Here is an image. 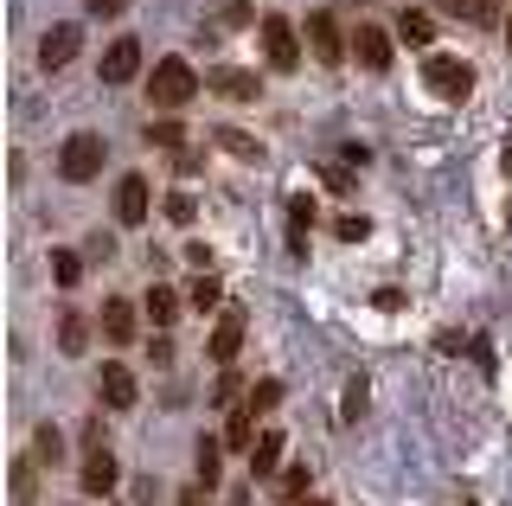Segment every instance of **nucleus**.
<instances>
[{
  "mask_svg": "<svg viewBox=\"0 0 512 506\" xmlns=\"http://www.w3.org/2000/svg\"><path fill=\"white\" fill-rule=\"evenodd\" d=\"M346 7H359V0H346Z\"/></svg>",
  "mask_w": 512,
  "mask_h": 506,
  "instance_id": "43",
  "label": "nucleus"
},
{
  "mask_svg": "<svg viewBox=\"0 0 512 506\" xmlns=\"http://www.w3.org/2000/svg\"><path fill=\"white\" fill-rule=\"evenodd\" d=\"M423 84L436 90V97L461 103V97L474 90V65H468V58H455V52H429V58H423Z\"/></svg>",
  "mask_w": 512,
  "mask_h": 506,
  "instance_id": "2",
  "label": "nucleus"
},
{
  "mask_svg": "<svg viewBox=\"0 0 512 506\" xmlns=\"http://www.w3.org/2000/svg\"><path fill=\"white\" fill-rule=\"evenodd\" d=\"M77 45H84V33H77L71 20L52 26V33H45V45H39V65H45V71H64V65L77 58Z\"/></svg>",
  "mask_w": 512,
  "mask_h": 506,
  "instance_id": "11",
  "label": "nucleus"
},
{
  "mask_svg": "<svg viewBox=\"0 0 512 506\" xmlns=\"http://www.w3.org/2000/svg\"><path fill=\"white\" fill-rule=\"evenodd\" d=\"M167 218H173V225H192V193H173L167 199Z\"/></svg>",
  "mask_w": 512,
  "mask_h": 506,
  "instance_id": "33",
  "label": "nucleus"
},
{
  "mask_svg": "<svg viewBox=\"0 0 512 506\" xmlns=\"http://www.w3.org/2000/svg\"><path fill=\"white\" fill-rule=\"evenodd\" d=\"M77 474H84V494H90V500H109V487L122 481L116 449H109V442L96 436V430H90V449H84V468H77Z\"/></svg>",
  "mask_w": 512,
  "mask_h": 506,
  "instance_id": "4",
  "label": "nucleus"
},
{
  "mask_svg": "<svg viewBox=\"0 0 512 506\" xmlns=\"http://www.w3.org/2000/svg\"><path fill=\"white\" fill-rule=\"evenodd\" d=\"M84 7H90V13H96V20H116V13H122V7H128V0H84Z\"/></svg>",
  "mask_w": 512,
  "mask_h": 506,
  "instance_id": "37",
  "label": "nucleus"
},
{
  "mask_svg": "<svg viewBox=\"0 0 512 506\" xmlns=\"http://www.w3.org/2000/svg\"><path fill=\"white\" fill-rule=\"evenodd\" d=\"M308 45H314L320 65H340L346 58V33L333 26V13H308Z\"/></svg>",
  "mask_w": 512,
  "mask_h": 506,
  "instance_id": "9",
  "label": "nucleus"
},
{
  "mask_svg": "<svg viewBox=\"0 0 512 506\" xmlns=\"http://www.w3.org/2000/svg\"><path fill=\"white\" fill-rule=\"evenodd\" d=\"M461 506H480V500H461Z\"/></svg>",
  "mask_w": 512,
  "mask_h": 506,
  "instance_id": "42",
  "label": "nucleus"
},
{
  "mask_svg": "<svg viewBox=\"0 0 512 506\" xmlns=\"http://www.w3.org/2000/svg\"><path fill=\"white\" fill-rule=\"evenodd\" d=\"M13 500H32V462H13Z\"/></svg>",
  "mask_w": 512,
  "mask_h": 506,
  "instance_id": "32",
  "label": "nucleus"
},
{
  "mask_svg": "<svg viewBox=\"0 0 512 506\" xmlns=\"http://www.w3.org/2000/svg\"><path fill=\"white\" fill-rule=\"evenodd\" d=\"M256 33H263V58L276 71H295L301 65V33L282 20V13H263V26H256Z\"/></svg>",
  "mask_w": 512,
  "mask_h": 506,
  "instance_id": "5",
  "label": "nucleus"
},
{
  "mask_svg": "<svg viewBox=\"0 0 512 506\" xmlns=\"http://www.w3.org/2000/svg\"><path fill=\"white\" fill-rule=\"evenodd\" d=\"M224 442H231V449H256V410H250V404L231 410V423H224Z\"/></svg>",
  "mask_w": 512,
  "mask_h": 506,
  "instance_id": "21",
  "label": "nucleus"
},
{
  "mask_svg": "<svg viewBox=\"0 0 512 506\" xmlns=\"http://www.w3.org/2000/svg\"><path fill=\"white\" fill-rule=\"evenodd\" d=\"M397 39L423 52V45L436 39V26H429V13H423V7H404V13H397Z\"/></svg>",
  "mask_w": 512,
  "mask_h": 506,
  "instance_id": "17",
  "label": "nucleus"
},
{
  "mask_svg": "<svg viewBox=\"0 0 512 506\" xmlns=\"http://www.w3.org/2000/svg\"><path fill=\"white\" fill-rule=\"evenodd\" d=\"M192 468H199V487H218L224 455H218V442H212V436H199V449H192Z\"/></svg>",
  "mask_w": 512,
  "mask_h": 506,
  "instance_id": "23",
  "label": "nucleus"
},
{
  "mask_svg": "<svg viewBox=\"0 0 512 506\" xmlns=\"http://www.w3.org/2000/svg\"><path fill=\"white\" fill-rule=\"evenodd\" d=\"M180 506H212V487H186V494H180Z\"/></svg>",
  "mask_w": 512,
  "mask_h": 506,
  "instance_id": "39",
  "label": "nucleus"
},
{
  "mask_svg": "<svg viewBox=\"0 0 512 506\" xmlns=\"http://www.w3.org/2000/svg\"><path fill=\"white\" fill-rule=\"evenodd\" d=\"M506 45H512V13H506Z\"/></svg>",
  "mask_w": 512,
  "mask_h": 506,
  "instance_id": "40",
  "label": "nucleus"
},
{
  "mask_svg": "<svg viewBox=\"0 0 512 506\" xmlns=\"http://www.w3.org/2000/svg\"><path fill=\"white\" fill-rule=\"evenodd\" d=\"M359 410H365V378H352L346 385V417H359Z\"/></svg>",
  "mask_w": 512,
  "mask_h": 506,
  "instance_id": "35",
  "label": "nucleus"
},
{
  "mask_svg": "<svg viewBox=\"0 0 512 506\" xmlns=\"http://www.w3.org/2000/svg\"><path fill=\"white\" fill-rule=\"evenodd\" d=\"M52 276H58V289H77V276H84V257L58 250V257H52Z\"/></svg>",
  "mask_w": 512,
  "mask_h": 506,
  "instance_id": "26",
  "label": "nucleus"
},
{
  "mask_svg": "<svg viewBox=\"0 0 512 506\" xmlns=\"http://www.w3.org/2000/svg\"><path fill=\"white\" fill-rule=\"evenodd\" d=\"M32 455H39L45 468H58V462H64V436L52 430V423H39V436H32Z\"/></svg>",
  "mask_w": 512,
  "mask_h": 506,
  "instance_id": "24",
  "label": "nucleus"
},
{
  "mask_svg": "<svg viewBox=\"0 0 512 506\" xmlns=\"http://www.w3.org/2000/svg\"><path fill=\"white\" fill-rule=\"evenodd\" d=\"M282 449H288V442H282L276 430H263V436H256V449H250V468H256V481H269V474L282 468Z\"/></svg>",
  "mask_w": 512,
  "mask_h": 506,
  "instance_id": "16",
  "label": "nucleus"
},
{
  "mask_svg": "<svg viewBox=\"0 0 512 506\" xmlns=\"http://www.w3.org/2000/svg\"><path fill=\"white\" fill-rule=\"evenodd\" d=\"M308 231H314V199L295 193L288 199V250H308Z\"/></svg>",
  "mask_w": 512,
  "mask_h": 506,
  "instance_id": "15",
  "label": "nucleus"
},
{
  "mask_svg": "<svg viewBox=\"0 0 512 506\" xmlns=\"http://www.w3.org/2000/svg\"><path fill=\"white\" fill-rule=\"evenodd\" d=\"M135 71H141V39H116L103 52V84H128Z\"/></svg>",
  "mask_w": 512,
  "mask_h": 506,
  "instance_id": "12",
  "label": "nucleus"
},
{
  "mask_svg": "<svg viewBox=\"0 0 512 506\" xmlns=\"http://www.w3.org/2000/svg\"><path fill=\"white\" fill-rule=\"evenodd\" d=\"M237 391H244V385H237V372H224V378H218V391H212V404L237 410V404H244V398H237Z\"/></svg>",
  "mask_w": 512,
  "mask_h": 506,
  "instance_id": "30",
  "label": "nucleus"
},
{
  "mask_svg": "<svg viewBox=\"0 0 512 506\" xmlns=\"http://www.w3.org/2000/svg\"><path fill=\"white\" fill-rule=\"evenodd\" d=\"M141 218H148V180H141V173H122L116 180V225L135 231Z\"/></svg>",
  "mask_w": 512,
  "mask_h": 506,
  "instance_id": "8",
  "label": "nucleus"
},
{
  "mask_svg": "<svg viewBox=\"0 0 512 506\" xmlns=\"http://www.w3.org/2000/svg\"><path fill=\"white\" fill-rule=\"evenodd\" d=\"M352 52H359L365 71H384L391 65V33H384V26H359V33H352Z\"/></svg>",
  "mask_w": 512,
  "mask_h": 506,
  "instance_id": "13",
  "label": "nucleus"
},
{
  "mask_svg": "<svg viewBox=\"0 0 512 506\" xmlns=\"http://www.w3.org/2000/svg\"><path fill=\"white\" fill-rule=\"evenodd\" d=\"M58 353H90V321H84V314H64V321H58Z\"/></svg>",
  "mask_w": 512,
  "mask_h": 506,
  "instance_id": "20",
  "label": "nucleus"
},
{
  "mask_svg": "<svg viewBox=\"0 0 512 506\" xmlns=\"http://www.w3.org/2000/svg\"><path fill=\"white\" fill-rule=\"evenodd\" d=\"M192 97H199V77H192V65H186V58H160V65L148 71V103L160 109V116L186 109Z\"/></svg>",
  "mask_w": 512,
  "mask_h": 506,
  "instance_id": "1",
  "label": "nucleus"
},
{
  "mask_svg": "<svg viewBox=\"0 0 512 506\" xmlns=\"http://www.w3.org/2000/svg\"><path fill=\"white\" fill-rule=\"evenodd\" d=\"M237 346H244V314L224 308V314H218V327H212V340H205V353H212L218 366L231 372V366H237Z\"/></svg>",
  "mask_w": 512,
  "mask_h": 506,
  "instance_id": "7",
  "label": "nucleus"
},
{
  "mask_svg": "<svg viewBox=\"0 0 512 506\" xmlns=\"http://www.w3.org/2000/svg\"><path fill=\"white\" fill-rule=\"evenodd\" d=\"M103 154H109V148H103V135L77 129V135L58 148V173H64L71 186H84V180H96V173H103Z\"/></svg>",
  "mask_w": 512,
  "mask_h": 506,
  "instance_id": "3",
  "label": "nucleus"
},
{
  "mask_svg": "<svg viewBox=\"0 0 512 506\" xmlns=\"http://www.w3.org/2000/svg\"><path fill=\"white\" fill-rule=\"evenodd\" d=\"M186 263H192L199 276H212V244H186Z\"/></svg>",
  "mask_w": 512,
  "mask_h": 506,
  "instance_id": "34",
  "label": "nucleus"
},
{
  "mask_svg": "<svg viewBox=\"0 0 512 506\" xmlns=\"http://www.w3.org/2000/svg\"><path fill=\"white\" fill-rule=\"evenodd\" d=\"M96 398H103L109 410H135V404H141V385H135V372L109 359V366L96 372Z\"/></svg>",
  "mask_w": 512,
  "mask_h": 506,
  "instance_id": "6",
  "label": "nucleus"
},
{
  "mask_svg": "<svg viewBox=\"0 0 512 506\" xmlns=\"http://www.w3.org/2000/svg\"><path fill=\"white\" fill-rule=\"evenodd\" d=\"M218 141H224V148L237 154V161H263V141H256V135H244V129H224Z\"/></svg>",
  "mask_w": 512,
  "mask_h": 506,
  "instance_id": "25",
  "label": "nucleus"
},
{
  "mask_svg": "<svg viewBox=\"0 0 512 506\" xmlns=\"http://www.w3.org/2000/svg\"><path fill=\"white\" fill-rule=\"evenodd\" d=\"M180 308H186V295H180V289H167V282H154V289H148V321H154V327H167Z\"/></svg>",
  "mask_w": 512,
  "mask_h": 506,
  "instance_id": "19",
  "label": "nucleus"
},
{
  "mask_svg": "<svg viewBox=\"0 0 512 506\" xmlns=\"http://www.w3.org/2000/svg\"><path fill=\"white\" fill-rule=\"evenodd\" d=\"M333 231H340L346 244H352V237H365V231H372V225H365V218H352V212H346V218H340V225H333Z\"/></svg>",
  "mask_w": 512,
  "mask_h": 506,
  "instance_id": "38",
  "label": "nucleus"
},
{
  "mask_svg": "<svg viewBox=\"0 0 512 506\" xmlns=\"http://www.w3.org/2000/svg\"><path fill=\"white\" fill-rule=\"evenodd\" d=\"M276 494L301 506V494H308V468H282V481H276Z\"/></svg>",
  "mask_w": 512,
  "mask_h": 506,
  "instance_id": "27",
  "label": "nucleus"
},
{
  "mask_svg": "<svg viewBox=\"0 0 512 506\" xmlns=\"http://www.w3.org/2000/svg\"><path fill=\"white\" fill-rule=\"evenodd\" d=\"M186 308H192V314H218V308H224L218 276H199V282H192V289H186Z\"/></svg>",
  "mask_w": 512,
  "mask_h": 506,
  "instance_id": "22",
  "label": "nucleus"
},
{
  "mask_svg": "<svg viewBox=\"0 0 512 506\" xmlns=\"http://www.w3.org/2000/svg\"><path fill=\"white\" fill-rule=\"evenodd\" d=\"M301 506H327V500H301Z\"/></svg>",
  "mask_w": 512,
  "mask_h": 506,
  "instance_id": "41",
  "label": "nucleus"
},
{
  "mask_svg": "<svg viewBox=\"0 0 512 506\" xmlns=\"http://www.w3.org/2000/svg\"><path fill=\"white\" fill-rule=\"evenodd\" d=\"M103 334H109V346H135V308H128L122 295L103 302Z\"/></svg>",
  "mask_w": 512,
  "mask_h": 506,
  "instance_id": "14",
  "label": "nucleus"
},
{
  "mask_svg": "<svg viewBox=\"0 0 512 506\" xmlns=\"http://www.w3.org/2000/svg\"><path fill=\"white\" fill-rule=\"evenodd\" d=\"M148 359H154V366H173V340H167V334H154V346H148Z\"/></svg>",
  "mask_w": 512,
  "mask_h": 506,
  "instance_id": "36",
  "label": "nucleus"
},
{
  "mask_svg": "<svg viewBox=\"0 0 512 506\" xmlns=\"http://www.w3.org/2000/svg\"><path fill=\"white\" fill-rule=\"evenodd\" d=\"M244 404H250V410H276V404H282V385H276V378H263V385H256Z\"/></svg>",
  "mask_w": 512,
  "mask_h": 506,
  "instance_id": "29",
  "label": "nucleus"
},
{
  "mask_svg": "<svg viewBox=\"0 0 512 506\" xmlns=\"http://www.w3.org/2000/svg\"><path fill=\"white\" fill-rule=\"evenodd\" d=\"M148 141H154V148H167V154H180L186 129H180V122H154V129H148Z\"/></svg>",
  "mask_w": 512,
  "mask_h": 506,
  "instance_id": "28",
  "label": "nucleus"
},
{
  "mask_svg": "<svg viewBox=\"0 0 512 506\" xmlns=\"http://www.w3.org/2000/svg\"><path fill=\"white\" fill-rule=\"evenodd\" d=\"M448 7L468 13V20H493V13H500V0H448Z\"/></svg>",
  "mask_w": 512,
  "mask_h": 506,
  "instance_id": "31",
  "label": "nucleus"
},
{
  "mask_svg": "<svg viewBox=\"0 0 512 506\" xmlns=\"http://www.w3.org/2000/svg\"><path fill=\"white\" fill-rule=\"evenodd\" d=\"M205 90H218V97H231V103H256V71H237V65H218V71H205Z\"/></svg>",
  "mask_w": 512,
  "mask_h": 506,
  "instance_id": "10",
  "label": "nucleus"
},
{
  "mask_svg": "<svg viewBox=\"0 0 512 506\" xmlns=\"http://www.w3.org/2000/svg\"><path fill=\"white\" fill-rule=\"evenodd\" d=\"M205 20H212V26H263L250 0H212V7H205Z\"/></svg>",
  "mask_w": 512,
  "mask_h": 506,
  "instance_id": "18",
  "label": "nucleus"
}]
</instances>
